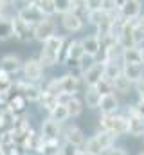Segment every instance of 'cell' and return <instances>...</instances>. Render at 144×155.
I'll return each instance as SVG.
<instances>
[{
    "label": "cell",
    "instance_id": "6da1fadb",
    "mask_svg": "<svg viewBox=\"0 0 144 155\" xmlns=\"http://www.w3.org/2000/svg\"><path fill=\"white\" fill-rule=\"evenodd\" d=\"M65 43L67 40L63 35H54L52 38L41 43V51H40V61L43 63V67H54L58 63H61V56L65 51Z\"/></svg>",
    "mask_w": 144,
    "mask_h": 155
},
{
    "label": "cell",
    "instance_id": "ee69618b",
    "mask_svg": "<svg viewBox=\"0 0 144 155\" xmlns=\"http://www.w3.org/2000/svg\"><path fill=\"white\" fill-rule=\"evenodd\" d=\"M139 52H141V63L144 65V45H141V47H139Z\"/></svg>",
    "mask_w": 144,
    "mask_h": 155
},
{
    "label": "cell",
    "instance_id": "ab89813d",
    "mask_svg": "<svg viewBox=\"0 0 144 155\" xmlns=\"http://www.w3.org/2000/svg\"><path fill=\"white\" fill-rule=\"evenodd\" d=\"M105 155H128V152L124 148H121V146H112Z\"/></svg>",
    "mask_w": 144,
    "mask_h": 155
},
{
    "label": "cell",
    "instance_id": "9a60e30c",
    "mask_svg": "<svg viewBox=\"0 0 144 155\" xmlns=\"http://www.w3.org/2000/svg\"><path fill=\"white\" fill-rule=\"evenodd\" d=\"M142 9H144L142 0H130L119 9V15L124 20H139L141 15H142Z\"/></svg>",
    "mask_w": 144,
    "mask_h": 155
},
{
    "label": "cell",
    "instance_id": "4fadbf2b",
    "mask_svg": "<svg viewBox=\"0 0 144 155\" xmlns=\"http://www.w3.org/2000/svg\"><path fill=\"white\" fill-rule=\"evenodd\" d=\"M22 67H24V61L16 54H5L0 60V71L5 72V74H9L11 78L20 74L22 72Z\"/></svg>",
    "mask_w": 144,
    "mask_h": 155
},
{
    "label": "cell",
    "instance_id": "30bf717a",
    "mask_svg": "<svg viewBox=\"0 0 144 155\" xmlns=\"http://www.w3.org/2000/svg\"><path fill=\"white\" fill-rule=\"evenodd\" d=\"M61 137L67 141V143H72V144H76V146H83L85 144V141H87V137H85V132L77 126V124H74V123H65V126H61Z\"/></svg>",
    "mask_w": 144,
    "mask_h": 155
},
{
    "label": "cell",
    "instance_id": "681fc988",
    "mask_svg": "<svg viewBox=\"0 0 144 155\" xmlns=\"http://www.w3.org/2000/svg\"><path fill=\"white\" fill-rule=\"evenodd\" d=\"M142 139H144V137H142Z\"/></svg>",
    "mask_w": 144,
    "mask_h": 155
},
{
    "label": "cell",
    "instance_id": "e575fe53",
    "mask_svg": "<svg viewBox=\"0 0 144 155\" xmlns=\"http://www.w3.org/2000/svg\"><path fill=\"white\" fill-rule=\"evenodd\" d=\"M126 114H137V116L144 117V99H137L133 105H130Z\"/></svg>",
    "mask_w": 144,
    "mask_h": 155
},
{
    "label": "cell",
    "instance_id": "ffe728a7",
    "mask_svg": "<svg viewBox=\"0 0 144 155\" xmlns=\"http://www.w3.org/2000/svg\"><path fill=\"white\" fill-rule=\"evenodd\" d=\"M126 117H128V135L144 137V117L137 114H126Z\"/></svg>",
    "mask_w": 144,
    "mask_h": 155
},
{
    "label": "cell",
    "instance_id": "277c9868",
    "mask_svg": "<svg viewBox=\"0 0 144 155\" xmlns=\"http://www.w3.org/2000/svg\"><path fill=\"white\" fill-rule=\"evenodd\" d=\"M85 58L87 56H85L81 40H70V41L65 43V51H63V56H61V63H67L69 67H72L76 63H81Z\"/></svg>",
    "mask_w": 144,
    "mask_h": 155
},
{
    "label": "cell",
    "instance_id": "f1b7e54d",
    "mask_svg": "<svg viewBox=\"0 0 144 155\" xmlns=\"http://www.w3.org/2000/svg\"><path fill=\"white\" fill-rule=\"evenodd\" d=\"M67 110H69L70 119L79 117L81 114H83V110H85V103H83V99H79L77 96H76V97H72V101L67 105Z\"/></svg>",
    "mask_w": 144,
    "mask_h": 155
},
{
    "label": "cell",
    "instance_id": "52a82bcc",
    "mask_svg": "<svg viewBox=\"0 0 144 155\" xmlns=\"http://www.w3.org/2000/svg\"><path fill=\"white\" fill-rule=\"evenodd\" d=\"M56 29H58L56 20L52 16H45L38 25H34V40L40 41V43H43V41H47L49 38H52L54 35H58Z\"/></svg>",
    "mask_w": 144,
    "mask_h": 155
},
{
    "label": "cell",
    "instance_id": "d6986e66",
    "mask_svg": "<svg viewBox=\"0 0 144 155\" xmlns=\"http://www.w3.org/2000/svg\"><path fill=\"white\" fill-rule=\"evenodd\" d=\"M123 74L135 85L141 79H144V65L142 63H123Z\"/></svg>",
    "mask_w": 144,
    "mask_h": 155
},
{
    "label": "cell",
    "instance_id": "4316f807",
    "mask_svg": "<svg viewBox=\"0 0 144 155\" xmlns=\"http://www.w3.org/2000/svg\"><path fill=\"white\" fill-rule=\"evenodd\" d=\"M49 117L52 119V121H56V123H60V124H65L70 116H69V110H67V107H63V105H58V107H54L51 112H49Z\"/></svg>",
    "mask_w": 144,
    "mask_h": 155
},
{
    "label": "cell",
    "instance_id": "cb8c5ba5",
    "mask_svg": "<svg viewBox=\"0 0 144 155\" xmlns=\"http://www.w3.org/2000/svg\"><path fill=\"white\" fill-rule=\"evenodd\" d=\"M121 61H123V63H141V52H139V47L133 45V47H126V49H123Z\"/></svg>",
    "mask_w": 144,
    "mask_h": 155
},
{
    "label": "cell",
    "instance_id": "f6af8a7d",
    "mask_svg": "<svg viewBox=\"0 0 144 155\" xmlns=\"http://www.w3.org/2000/svg\"><path fill=\"white\" fill-rule=\"evenodd\" d=\"M77 155H88V153H87V152H83V150H81V152H79V153H77Z\"/></svg>",
    "mask_w": 144,
    "mask_h": 155
},
{
    "label": "cell",
    "instance_id": "8d00e7d4",
    "mask_svg": "<svg viewBox=\"0 0 144 155\" xmlns=\"http://www.w3.org/2000/svg\"><path fill=\"white\" fill-rule=\"evenodd\" d=\"M76 96H77V94H70V92H60V94H58V105L67 107V105L72 101V97H76Z\"/></svg>",
    "mask_w": 144,
    "mask_h": 155
},
{
    "label": "cell",
    "instance_id": "7dc6e473",
    "mask_svg": "<svg viewBox=\"0 0 144 155\" xmlns=\"http://www.w3.org/2000/svg\"><path fill=\"white\" fill-rule=\"evenodd\" d=\"M7 2H15V0H7Z\"/></svg>",
    "mask_w": 144,
    "mask_h": 155
},
{
    "label": "cell",
    "instance_id": "83f0119b",
    "mask_svg": "<svg viewBox=\"0 0 144 155\" xmlns=\"http://www.w3.org/2000/svg\"><path fill=\"white\" fill-rule=\"evenodd\" d=\"M27 2H31L33 5H36L45 16H54L56 15V7H54L52 0H27Z\"/></svg>",
    "mask_w": 144,
    "mask_h": 155
},
{
    "label": "cell",
    "instance_id": "8992f818",
    "mask_svg": "<svg viewBox=\"0 0 144 155\" xmlns=\"http://www.w3.org/2000/svg\"><path fill=\"white\" fill-rule=\"evenodd\" d=\"M43 72H45V67L43 63L40 61V58H29L24 61V67H22V74L24 79L29 81V83H38L43 79Z\"/></svg>",
    "mask_w": 144,
    "mask_h": 155
},
{
    "label": "cell",
    "instance_id": "836d02e7",
    "mask_svg": "<svg viewBox=\"0 0 144 155\" xmlns=\"http://www.w3.org/2000/svg\"><path fill=\"white\" fill-rule=\"evenodd\" d=\"M133 43H135L137 47L144 45V27L139 25V22L133 25Z\"/></svg>",
    "mask_w": 144,
    "mask_h": 155
},
{
    "label": "cell",
    "instance_id": "7a4b0ae2",
    "mask_svg": "<svg viewBox=\"0 0 144 155\" xmlns=\"http://www.w3.org/2000/svg\"><path fill=\"white\" fill-rule=\"evenodd\" d=\"M119 135L108 132V130H99L96 132L92 137H88L83 144V152H87L88 155H105L112 148L115 146V141H117Z\"/></svg>",
    "mask_w": 144,
    "mask_h": 155
},
{
    "label": "cell",
    "instance_id": "d590c367",
    "mask_svg": "<svg viewBox=\"0 0 144 155\" xmlns=\"http://www.w3.org/2000/svg\"><path fill=\"white\" fill-rule=\"evenodd\" d=\"M81 152V148L79 146H76V144H72V143H63L61 144V153L60 155H77Z\"/></svg>",
    "mask_w": 144,
    "mask_h": 155
},
{
    "label": "cell",
    "instance_id": "8fae6325",
    "mask_svg": "<svg viewBox=\"0 0 144 155\" xmlns=\"http://www.w3.org/2000/svg\"><path fill=\"white\" fill-rule=\"evenodd\" d=\"M16 15H18L24 22H27L29 25H33V27L38 25V24L45 18V15H43L36 5H33L31 2H25V4L18 9V13H16Z\"/></svg>",
    "mask_w": 144,
    "mask_h": 155
},
{
    "label": "cell",
    "instance_id": "60d3db41",
    "mask_svg": "<svg viewBox=\"0 0 144 155\" xmlns=\"http://www.w3.org/2000/svg\"><path fill=\"white\" fill-rule=\"evenodd\" d=\"M133 88H135V92H137V97H139V99H144V79H141L139 83H135Z\"/></svg>",
    "mask_w": 144,
    "mask_h": 155
},
{
    "label": "cell",
    "instance_id": "7402d4cb",
    "mask_svg": "<svg viewBox=\"0 0 144 155\" xmlns=\"http://www.w3.org/2000/svg\"><path fill=\"white\" fill-rule=\"evenodd\" d=\"M112 85H113V92H115V94H123V96H126V94H130V92L133 90V83L124 76V74L117 76L113 81H112Z\"/></svg>",
    "mask_w": 144,
    "mask_h": 155
},
{
    "label": "cell",
    "instance_id": "f546056e",
    "mask_svg": "<svg viewBox=\"0 0 144 155\" xmlns=\"http://www.w3.org/2000/svg\"><path fill=\"white\" fill-rule=\"evenodd\" d=\"M40 105H41V108H45L47 114H49L54 107H58V96L49 94V92H43V94H41V99H40Z\"/></svg>",
    "mask_w": 144,
    "mask_h": 155
},
{
    "label": "cell",
    "instance_id": "7bdbcfd3",
    "mask_svg": "<svg viewBox=\"0 0 144 155\" xmlns=\"http://www.w3.org/2000/svg\"><path fill=\"white\" fill-rule=\"evenodd\" d=\"M113 2H115V7H117V11H119V9H121L126 2H130V0H113Z\"/></svg>",
    "mask_w": 144,
    "mask_h": 155
},
{
    "label": "cell",
    "instance_id": "484cf974",
    "mask_svg": "<svg viewBox=\"0 0 144 155\" xmlns=\"http://www.w3.org/2000/svg\"><path fill=\"white\" fill-rule=\"evenodd\" d=\"M40 155H60L61 153V144L60 141H49V139H43V144L40 148Z\"/></svg>",
    "mask_w": 144,
    "mask_h": 155
},
{
    "label": "cell",
    "instance_id": "1f68e13d",
    "mask_svg": "<svg viewBox=\"0 0 144 155\" xmlns=\"http://www.w3.org/2000/svg\"><path fill=\"white\" fill-rule=\"evenodd\" d=\"M56 7V15H63L67 11H72V0H52Z\"/></svg>",
    "mask_w": 144,
    "mask_h": 155
},
{
    "label": "cell",
    "instance_id": "bcb514c9",
    "mask_svg": "<svg viewBox=\"0 0 144 155\" xmlns=\"http://www.w3.org/2000/svg\"><path fill=\"white\" fill-rule=\"evenodd\" d=\"M139 155H144V150H142V152H141V153H139Z\"/></svg>",
    "mask_w": 144,
    "mask_h": 155
},
{
    "label": "cell",
    "instance_id": "d6a6232c",
    "mask_svg": "<svg viewBox=\"0 0 144 155\" xmlns=\"http://www.w3.org/2000/svg\"><path fill=\"white\" fill-rule=\"evenodd\" d=\"M96 88L101 92V96H105V94H112V92H113V85H112V81L106 79V78H103V79L96 85Z\"/></svg>",
    "mask_w": 144,
    "mask_h": 155
},
{
    "label": "cell",
    "instance_id": "b9f144b4",
    "mask_svg": "<svg viewBox=\"0 0 144 155\" xmlns=\"http://www.w3.org/2000/svg\"><path fill=\"white\" fill-rule=\"evenodd\" d=\"M9 5H11V2H7V0H0V16H7Z\"/></svg>",
    "mask_w": 144,
    "mask_h": 155
},
{
    "label": "cell",
    "instance_id": "603a6c76",
    "mask_svg": "<svg viewBox=\"0 0 144 155\" xmlns=\"http://www.w3.org/2000/svg\"><path fill=\"white\" fill-rule=\"evenodd\" d=\"M123 74V61L112 60V61H105V78L113 81L117 76Z\"/></svg>",
    "mask_w": 144,
    "mask_h": 155
},
{
    "label": "cell",
    "instance_id": "e0dca14e",
    "mask_svg": "<svg viewBox=\"0 0 144 155\" xmlns=\"http://www.w3.org/2000/svg\"><path fill=\"white\" fill-rule=\"evenodd\" d=\"M81 85V78L72 74V72H67L63 76L58 78V87H60V92H70V94H76L77 88Z\"/></svg>",
    "mask_w": 144,
    "mask_h": 155
},
{
    "label": "cell",
    "instance_id": "9c48e42d",
    "mask_svg": "<svg viewBox=\"0 0 144 155\" xmlns=\"http://www.w3.org/2000/svg\"><path fill=\"white\" fill-rule=\"evenodd\" d=\"M15 87H16L18 94L25 97V101H27V103H40L41 94H43V88H41V87H38L36 83H29V81H25V79H24V81H16V83H15Z\"/></svg>",
    "mask_w": 144,
    "mask_h": 155
},
{
    "label": "cell",
    "instance_id": "3957f363",
    "mask_svg": "<svg viewBox=\"0 0 144 155\" xmlns=\"http://www.w3.org/2000/svg\"><path fill=\"white\" fill-rule=\"evenodd\" d=\"M99 128L108 130V132H112L115 135H124V134H128V117H126V114H121V112L108 114V116L101 114Z\"/></svg>",
    "mask_w": 144,
    "mask_h": 155
},
{
    "label": "cell",
    "instance_id": "ba28073f",
    "mask_svg": "<svg viewBox=\"0 0 144 155\" xmlns=\"http://www.w3.org/2000/svg\"><path fill=\"white\" fill-rule=\"evenodd\" d=\"M105 78V61L101 60V61H94V63H90L87 69H85V72H83V83H85V87H96L101 79Z\"/></svg>",
    "mask_w": 144,
    "mask_h": 155
},
{
    "label": "cell",
    "instance_id": "d4e9b609",
    "mask_svg": "<svg viewBox=\"0 0 144 155\" xmlns=\"http://www.w3.org/2000/svg\"><path fill=\"white\" fill-rule=\"evenodd\" d=\"M13 25H11V16H0V41L13 40Z\"/></svg>",
    "mask_w": 144,
    "mask_h": 155
},
{
    "label": "cell",
    "instance_id": "2e32d148",
    "mask_svg": "<svg viewBox=\"0 0 144 155\" xmlns=\"http://www.w3.org/2000/svg\"><path fill=\"white\" fill-rule=\"evenodd\" d=\"M41 137L49 141H60L61 137V124L52 121L51 117L41 121Z\"/></svg>",
    "mask_w": 144,
    "mask_h": 155
},
{
    "label": "cell",
    "instance_id": "f35d334b",
    "mask_svg": "<svg viewBox=\"0 0 144 155\" xmlns=\"http://www.w3.org/2000/svg\"><path fill=\"white\" fill-rule=\"evenodd\" d=\"M85 2H87L88 13H90V11H101V2H103V0H85Z\"/></svg>",
    "mask_w": 144,
    "mask_h": 155
},
{
    "label": "cell",
    "instance_id": "74e56055",
    "mask_svg": "<svg viewBox=\"0 0 144 155\" xmlns=\"http://www.w3.org/2000/svg\"><path fill=\"white\" fill-rule=\"evenodd\" d=\"M101 11H105V13H115L117 11L115 2L113 0H103L101 2Z\"/></svg>",
    "mask_w": 144,
    "mask_h": 155
},
{
    "label": "cell",
    "instance_id": "c3c4849f",
    "mask_svg": "<svg viewBox=\"0 0 144 155\" xmlns=\"http://www.w3.org/2000/svg\"><path fill=\"white\" fill-rule=\"evenodd\" d=\"M25 2H27V0H25Z\"/></svg>",
    "mask_w": 144,
    "mask_h": 155
},
{
    "label": "cell",
    "instance_id": "ac0fdd59",
    "mask_svg": "<svg viewBox=\"0 0 144 155\" xmlns=\"http://www.w3.org/2000/svg\"><path fill=\"white\" fill-rule=\"evenodd\" d=\"M119 108H121V101H119V97H117L115 92L105 94L101 97V103H99V112L101 114H105V116H108V114H117Z\"/></svg>",
    "mask_w": 144,
    "mask_h": 155
},
{
    "label": "cell",
    "instance_id": "5bb4252c",
    "mask_svg": "<svg viewBox=\"0 0 144 155\" xmlns=\"http://www.w3.org/2000/svg\"><path fill=\"white\" fill-rule=\"evenodd\" d=\"M81 45H83V51H85L87 58L96 60L101 54V38L97 35H87V36H83L81 38Z\"/></svg>",
    "mask_w": 144,
    "mask_h": 155
},
{
    "label": "cell",
    "instance_id": "4dcf8cb0",
    "mask_svg": "<svg viewBox=\"0 0 144 155\" xmlns=\"http://www.w3.org/2000/svg\"><path fill=\"white\" fill-rule=\"evenodd\" d=\"M13 87H15L13 78L9 76V74H5V72H2V71H0V96L9 94V92L13 90Z\"/></svg>",
    "mask_w": 144,
    "mask_h": 155
},
{
    "label": "cell",
    "instance_id": "7c38bea8",
    "mask_svg": "<svg viewBox=\"0 0 144 155\" xmlns=\"http://www.w3.org/2000/svg\"><path fill=\"white\" fill-rule=\"evenodd\" d=\"M61 16V27L67 31V33H79L83 27H85V18L83 16H79L77 13H74V11H67V13H63V15H60Z\"/></svg>",
    "mask_w": 144,
    "mask_h": 155
},
{
    "label": "cell",
    "instance_id": "44dd1931",
    "mask_svg": "<svg viewBox=\"0 0 144 155\" xmlns=\"http://www.w3.org/2000/svg\"><path fill=\"white\" fill-rule=\"evenodd\" d=\"M101 92L96 88V87H85V92H83V103L87 108H99V103H101Z\"/></svg>",
    "mask_w": 144,
    "mask_h": 155
},
{
    "label": "cell",
    "instance_id": "5b68a950",
    "mask_svg": "<svg viewBox=\"0 0 144 155\" xmlns=\"http://www.w3.org/2000/svg\"><path fill=\"white\" fill-rule=\"evenodd\" d=\"M11 25H13V36L15 40L22 41V43H29L34 40V27L29 25L27 22H24L18 15L11 16Z\"/></svg>",
    "mask_w": 144,
    "mask_h": 155
}]
</instances>
